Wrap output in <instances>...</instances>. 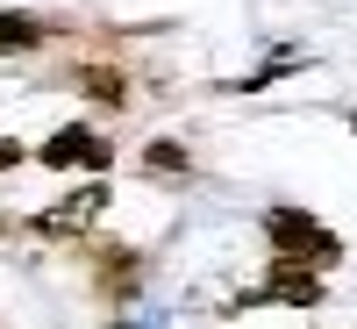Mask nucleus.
Instances as JSON below:
<instances>
[{
  "label": "nucleus",
  "mask_w": 357,
  "mask_h": 329,
  "mask_svg": "<svg viewBox=\"0 0 357 329\" xmlns=\"http://www.w3.org/2000/svg\"><path fill=\"white\" fill-rule=\"evenodd\" d=\"M264 244H272V258L307 265V272H329V265H343V236L321 222V215L293 207V200H272V207H264Z\"/></svg>",
  "instance_id": "f257e3e1"
},
{
  "label": "nucleus",
  "mask_w": 357,
  "mask_h": 329,
  "mask_svg": "<svg viewBox=\"0 0 357 329\" xmlns=\"http://www.w3.org/2000/svg\"><path fill=\"white\" fill-rule=\"evenodd\" d=\"M107 179H86V187H72V193H57L50 207H36L29 215V236H43V244H72V236H93L100 229V215H107Z\"/></svg>",
  "instance_id": "f03ea898"
},
{
  "label": "nucleus",
  "mask_w": 357,
  "mask_h": 329,
  "mask_svg": "<svg viewBox=\"0 0 357 329\" xmlns=\"http://www.w3.org/2000/svg\"><path fill=\"white\" fill-rule=\"evenodd\" d=\"M36 165H43V172H65V179H72V172H93V179H100V172L114 165V143H107L93 122H65V129H50V136L36 143Z\"/></svg>",
  "instance_id": "7ed1b4c3"
},
{
  "label": "nucleus",
  "mask_w": 357,
  "mask_h": 329,
  "mask_svg": "<svg viewBox=\"0 0 357 329\" xmlns=\"http://www.w3.org/2000/svg\"><path fill=\"white\" fill-rule=\"evenodd\" d=\"M314 301H321V272H307V265H286V258H272L257 286L236 293V308H314Z\"/></svg>",
  "instance_id": "20e7f679"
},
{
  "label": "nucleus",
  "mask_w": 357,
  "mask_h": 329,
  "mask_svg": "<svg viewBox=\"0 0 357 329\" xmlns=\"http://www.w3.org/2000/svg\"><path fill=\"white\" fill-rule=\"evenodd\" d=\"M93 279H100V293H107L114 308H122V301H136V286H143V251H129V244H107Z\"/></svg>",
  "instance_id": "39448f33"
},
{
  "label": "nucleus",
  "mask_w": 357,
  "mask_h": 329,
  "mask_svg": "<svg viewBox=\"0 0 357 329\" xmlns=\"http://www.w3.org/2000/svg\"><path fill=\"white\" fill-rule=\"evenodd\" d=\"M50 43V29L36 15H22V8H0V57H36Z\"/></svg>",
  "instance_id": "423d86ee"
},
{
  "label": "nucleus",
  "mask_w": 357,
  "mask_h": 329,
  "mask_svg": "<svg viewBox=\"0 0 357 329\" xmlns=\"http://www.w3.org/2000/svg\"><path fill=\"white\" fill-rule=\"evenodd\" d=\"M72 79H79L100 108H129V72H114V65H79Z\"/></svg>",
  "instance_id": "0eeeda50"
},
{
  "label": "nucleus",
  "mask_w": 357,
  "mask_h": 329,
  "mask_svg": "<svg viewBox=\"0 0 357 329\" xmlns=\"http://www.w3.org/2000/svg\"><path fill=\"white\" fill-rule=\"evenodd\" d=\"M143 172H193V158H186V143H178V136H158L151 151H143Z\"/></svg>",
  "instance_id": "6e6552de"
},
{
  "label": "nucleus",
  "mask_w": 357,
  "mask_h": 329,
  "mask_svg": "<svg viewBox=\"0 0 357 329\" xmlns=\"http://www.w3.org/2000/svg\"><path fill=\"white\" fill-rule=\"evenodd\" d=\"M29 158H36V151H29V143H22V136H0V172H22Z\"/></svg>",
  "instance_id": "1a4fd4ad"
},
{
  "label": "nucleus",
  "mask_w": 357,
  "mask_h": 329,
  "mask_svg": "<svg viewBox=\"0 0 357 329\" xmlns=\"http://www.w3.org/2000/svg\"><path fill=\"white\" fill-rule=\"evenodd\" d=\"M8 229H15V222H8V207H0V236H8Z\"/></svg>",
  "instance_id": "9d476101"
}]
</instances>
